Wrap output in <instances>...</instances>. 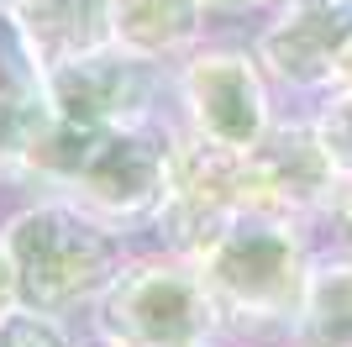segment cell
Segmentation results:
<instances>
[{
  "label": "cell",
  "mask_w": 352,
  "mask_h": 347,
  "mask_svg": "<svg viewBox=\"0 0 352 347\" xmlns=\"http://www.w3.org/2000/svg\"><path fill=\"white\" fill-rule=\"evenodd\" d=\"M174 116L190 137L248 158L279 121V95L252 48L206 37L174 63Z\"/></svg>",
  "instance_id": "obj_5"
},
{
  "label": "cell",
  "mask_w": 352,
  "mask_h": 347,
  "mask_svg": "<svg viewBox=\"0 0 352 347\" xmlns=\"http://www.w3.org/2000/svg\"><path fill=\"white\" fill-rule=\"evenodd\" d=\"M289 347H352V253L321 247L310 269Z\"/></svg>",
  "instance_id": "obj_8"
},
{
  "label": "cell",
  "mask_w": 352,
  "mask_h": 347,
  "mask_svg": "<svg viewBox=\"0 0 352 347\" xmlns=\"http://www.w3.org/2000/svg\"><path fill=\"white\" fill-rule=\"evenodd\" d=\"M316 253L321 242L305 221L263 211V205L232 211L226 227L190 258L226 311V342L289 347V326L300 316Z\"/></svg>",
  "instance_id": "obj_2"
},
{
  "label": "cell",
  "mask_w": 352,
  "mask_h": 347,
  "mask_svg": "<svg viewBox=\"0 0 352 347\" xmlns=\"http://www.w3.org/2000/svg\"><path fill=\"white\" fill-rule=\"evenodd\" d=\"M0 242L11 253L16 300L58 316H89L111 279L132 263V231L89 216L58 195H27L0 216Z\"/></svg>",
  "instance_id": "obj_3"
},
{
  "label": "cell",
  "mask_w": 352,
  "mask_h": 347,
  "mask_svg": "<svg viewBox=\"0 0 352 347\" xmlns=\"http://www.w3.org/2000/svg\"><path fill=\"white\" fill-rule=\"evenodd\" d=\"M79 347H116V342H111V337H100L95 326H85V332H79Z\"/></svg>",
  "instance_id": "obj_14"
},
{
  "label": "cell",
  "mask_w": 352,
  "mask_h": 347,
  "mask_svg": "<svg viewBox=\"0 0 352 347\" xmlns=\"http://www.w3.org/2000/svg\"><path fill=\"white\" fill-rule=\"evenodd\" d=\"M279 0H206L210 16H268Z\"/></svg>",
  "instance_id": "obj_12"
},
{
  "label": "cell",
  "mask_w": 352,
  "mask_h": 347,
  "mask_svg": "<svg viewBox=\"0 0 352 347\" xmlns=\"http://www.w3.org/2000/svg\"><path fill=\"white\" fill-rule=\"evenodd\" d=\"M79 332L85 326H74V316L37 305H11L0 316V347H79Z\"/></svg>",
  "instance_id": "obj_11"
},
{
  "label": "cell",
  "mask_w": 352,
  "mask_h": 347,
  "mask_svg": "<svg viewBox=\"0 0 352 347\" xmlns=\"http://www.w3.org/2000/svg\"><path fill=\"white\" fill-rule=\"evenodd\" d=\"M0 6H21V0H0Z\"/></svg>",
  "instance_id": "obj_15"
},
{
  "label": "cell",
  "mask_w": 352,
  "mask_h": 347,
  "mask_svg": "<svg viewBox=\"0 0 352 347\" xmlns=\"http://www.w3.org/2000/svg\"><path fill=\"white\" fill-rule=\"evenodd\" d=\"M89 326L116 347H221L226 342V311L210 295L206 274L190 258H174L163 247H137L132 263L111 279Z\"/></svg>",
  "instance_id": "obj_4"
},
{
  "label": "cell",
  "mask_w": 352,
  "mask_h": 347,
  "mask_svg": "<svg viewBox=\"0 0 352 347\" xmlns=\"http://www.w3.org/2000/svg\"><path fill=\"white\" fill-rule=\"evenodd\" d=\"M47 95H53V116H63V121L126 127V121L174 116V74H163L158 63L132 58L116 43H105L95 53L53 63Z\"/></svg>",
  "instance_id": "obj_6"
},
{
  "label": "cell",
  "mask_w": 352,
  "mask_h": 347,
  "mask_svg": "<svg viewBox=\"0 0 352 347\" xmlns=\"http://www.w3.org/2000/svg\"><path fill=\"white\" fill-rule=\"evenodd\" d=\"M174 137L179 116H153L126 127H85V121L53 116L16 189L74 200L89 216L137 237L153 227V216L174 189Z\"/></svg>",
  "instance_id": "obj_1"
},
{
  "label": "cell",
  "mask_w": 352,
  "mask_h": 347,
  "mask_svg": "<svg viewBox=\"0 0 352 347\" xmlns=\"http://www.w3.org/2000/svg\"><path fill=\"white\" fill-rule=\"evenodd\" d=\"M11 11L27 21L47 69L111 43V0H21Z\"/></svg>",
  "instance_id": "obj_9"
},
{
  "label": "cell",
  "mask_w": 352,
  "mask_h": 347,
  "mask_svg": "<svg viewBox=\"0 0 352 347\" xmlns=\"http://www.w3.org/2000/svg\"><path fill=\"white\" fill-rule=\"evenodd\" d=\"M0 189H6V185H0ZM0 216H6V211H0Z\"/></svg>",
  "instance_id": "obj_16"
},
{
  "label": "cell",
  "mask_w": 352,
  "mask_h": 347,
  "mask_svg": "<svg viewBox=\"0 0 352 347\" xmlns=\"http://www.w3.org/2000/svg\"><path fill=\"white\" fill-rule=\"evenodd\" d=\"M11 305H21V300H16V274H11V253H6V242H0V316H6Z\"/></svg>",
  "instance_id": "obj_13"
},
{
  "label": "cell",
  "mask_w": 352,
  "mask_h": 347,
  "mask_svg": "<svg viewBox=\"0 0 352 347\" xmlns=\"http://www.w3.org/2000/svg\"><path fill=\"white\" fill-rule=\"evenodd\" d=\"M206 0H111V43L147 63H179L206 43Z\"/></svg>",
  "instance_id": "obj_7"
},
{
  "label": "cell",
  "mask_w": 352,
  "mask_h": 347,
  "mask_svg": "<svg viewBox=\"0 0 352 347\" xmlns=\"http://www.w3.org/2000/svg\"><path fill=\"white\" fill-rule=\"evenodd\" d=\"M305 121H310V132H316V143H321L326 163H331L342 179H352V85L321 95V101L305 111Z\"/></svg>",
  "instance_id": "obj_10"
}]
</instances>
